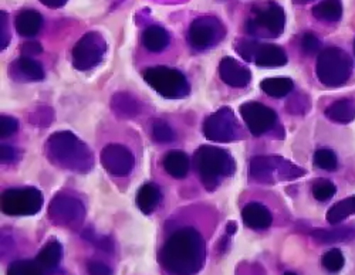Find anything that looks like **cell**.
Wrapping results in <instances>:
<instances>
[{"label": "cell", "instance_id": "obj_1", "mask_svg": "<svg viewBox=\"0 0 355 275\" xmlns=\"http://www.w3.org/2000/svg\"><path fill=\"white\" fill-rule=\"evenodd\" d=\"M162 267L172 275H195L206 261V246L202 234L192 227L175 231L159 253Z\"/></svg>", "mask_w": 355, "mask_h": 275}, {"label": "cell", "instance_id": "obj_2", "mask_svg": "<svg viewBox=\"0 0 355 275\" xmlns=\"http://www.w3.org/2000/svg\"><path fill=\"white\" fill-rule=\"evenodd\" d=\"M46 155L58 168L84 173L94 165L88 146L74 134L63 131L53 134L46 142Z\"/></svg>", "mask_w": 355, "mask_h": 275}, {"label": "cell", "instance_id": "obj_3", "mask_svg": "<svg viewBox=\"0 0 355 275\" xmlns=\"http://www.w3.org/2000/svg\"><path fill=\"white\" fill-rule=\"evenodd\" d=\"M195 169L208 190H215L222 177L232 176L234 172V159L227 150L203 145L196 149L193 155Z\"/></svg>", "mask_w": 355, "mask_h": 275}, {"label": "cell", "instance_id": "obj_4", "mask_svg": "<svg viewBox=\"0 0 355 275\" xmlns=\"http://www.w3.org/2000/svg\"><path fill=\"white\" fill-rule=\"evenodd\" d=\"M142 77L164 98L180 100L189 94L191 88L187 77L176 69L165 66L150 67L144 71Z\"/></svg>", "mask_w": 355, "mask_h": 275}, {"label": "cell", "instance_id": "obj_5", "mask_svg": "<svg viewBox=\"0 0 355 275\" xmlns=\"http://www.w3.org/2000/svg\"><path fill=\"white\" fill-rule=\"evenodd\" d=\"M352 73L349 55L337 47L325 48L317 60V77L327 87H340L347 82Z\"/></svg>", "mask_w": 355, "mask_h": 275}, {"label": "cell", "instance_id": "obj_6", "mask_svg": "<svg viewBox=\"0 0 355 275\" xmlns=\"http://www.w3.org/2000/svg\"><path fill=\"white\" fill-rule=\"evenodd\" d=\"M43 202V193L36 188H12L2 193L0 206L3 215L21 218L37 215Z\"/></svg>", "mask_w": 355, "mask_h": 275}, {"label": "cell", "instance_id": "obj_7", "mask_svg": "<svg viewBox=\"0 0 355 275\" xmlns=\"http://www.w3.org/2000/svg\"><path fill=\"white\" fill-rule=\"evenodd\" d=\"M107 53V43L97 32L84 35L73 47V66L80 71L97 67Z\"/></svg>", "mask_w": 355, "mask_h": 275}, {"label": "cell", "instance_id": "obj_8", "mask_svg": "<svg viewBox=\"0 0 355 275\" xmlns=\"http://www.w3.org/2000/svg\"><path fill=\"white\" fill-rule=\"evenodd\" d=\"M203 134L206 138L215 142H232L239 139L242 135L233 111L227 107L220 108L205 119Z\"/></svg>", "mask_w": 355, "mask_h": 275}, {"label": "cell", "instance_id": "obj_9", "mask_svg": "<svg viewBox=\"0 0 355 275\" xmlns=\"http://www.w3.org/2000/svg\"><path fill=\"white\" fill-rule=\"evenodd\" d=\"M286 15L282 6L269 3L260 6L254 12V17L248 23V32L253 36L269 35V37H279L284 32Z\"/></svg>", "mask_w": 355, "mask_h": 275}, {"label": "cell", "instance_id": "obj_10", "mask_svg": "<svg viewBox=\"0 0 355 275\" xmlns=\"http://www.w3.org/2000/svg\"><path fill=\"white\" fill-rule=\"evenodd\" d=\"M189 43L196 50L216 46L225 37L223 23L214 16H203L192 21L189 27Z\"/></svg>", "mask_w": 355, "mask_h": 275}, {"label": "cell", "instance_id": "obj_11", "mask_svg": "<svg viewBox=\"0 0 355 275\" xmlns=\"http://www.w3.org/2000/svg\"><path fill=\"white\" fill-rule=\"evenodd\" d=\"M295 169L286 159L276 157H256L250 162V175L253 179L263 183H273L277 179H293L299 175L291 173Z\"/></svg>", "mask_w": 355, "mask_h": 275}, {"label": "cell", "instance_id": "obj_12", "mask_svg": "<svg viewBox=\"0 0 355 275\" xmlns=\"http://www.w3.org/2000/svg\"><path fill=\"white\" fill-rule=\"evenodd\" d=\"M49 215L55 224L74 227L83 222L85 209L78 199L58 193L50 203Z\"/></svg>", "mask_w": 355, "mask_h": 275}, {"label": "cell", "instance_id": "obj_13", "mask_svg": "<svg viewBox=\"0 0 355 275\" xmlns=\"http://www.w3.org/2000/svg\"><path fill=\"white\" fill-rule=\"evenodd\" d=\"M239 111L248 130L254 136L268 134L276 125V121H277L276 112L272 108L266 107L260 103H256V101L245 103L241 105Z\"/></svg>", "mask_w": 355, "mask_h": 275}, {"label": "cell", "instance_id": "obj_14", "mask_svg": "<svg viewBox=\"0 0 355 275\" xmlns=\"http://www.w3.org/2000/svg\"><path fill=\"white\" fill-rule=\"evenodd\" d=\"M100 162L108 173L120 177L128 176L135 165V159L131 154V150L118 143L107 145L101 150Z\"/></svg>", "mask_w": 355, "mask_h": 275}, {"label": "cell", "instance_id": "obj_15", "mask_svg": "<svg viewBox=\"0 0 355 275\" xmlns=\"http://www.w3.org/2000/svg\"><path fill=\"white\" fill-rule=\"evenodd\" d=\"M219 77L222 81L234 88H245L252 81V73L233 57H225L219 63Z\"/></svg>", "mask_w": 355, "mask_h": 275}, {"label": "cell", "instance_id": "obj_16", "mask_svg": "<svg viewBox=\"0 0 355 275\" xmlns=\"http://www.w3.org/2000/svg\"><path fill=\"white\" fill-rule=\"evenodd\" d=\"M243 223L253 230H264L272 226L273 218L269 209L260 203H249L242 210Z\"/></svg>", "mask_w": 355, "mask_h": 275}, {"label": "cell", "instance_id": "obj_17", "mask_svg": "<svg viewBox=\"0 0 355 275\" xmlns=\"http://www.w3.org/2000/svg\"><path fill=\"white\" fill-rule=\"evenodd\" d=\"M253 63L259 67H282L287 64V54L276 44H259Z\"/></svg>", "mask_w": 355, "mask_h": 275}, {"label": "cell", "instance_id": "obj_18", "mask_svg": "<svg viewBox=\"0 0 355 275\" xmlns=\"http://www.w3.org/2000/svg\"><path fill=\"white\" fill-rule=\"evenodd\" d=\"M15 27L20 36L35 37L43 27V16L33 9L23 10L16 16Z\"/></svg>", "mask_w": 355, "mask_h": 275}, {"label": "cell", "instance_id": "obj_19", "mask_svg": "<svg viewBox=\"0 0 355 275\" xmlns=\"http://www.w3.org/2000/svg\"><path fill=\"white\" fill-rule=\"evenodd\" d=\"M62 257H63L62 244L55 238H51L44 244L39 256L36 257V261L44 269V272H47L50 269H54L58 264H60Z\"/></svg>", "mask_w": 355, "mask_h": 275}, {"label": "cell", "instance_id": "obj_20", "mask_svg": "<svg viewBox=\"0 0 355 275\" xmlns=\"http://www.w3.org/2000/svg\"><path fill=\"white\" fill-rule=\"evenodd\" d=\"M142 43L148 51H164L169 46V33L161 26H150L142 35Z\"/></svg>", "mask_w": 355, "mask_h": 275}, {"label": "cell", "instance_id": "obj_21", "mask_svg": "<svg viewBox=\"0 0 355 275\" xmlns=\"http://www.w3.org/2000/svg\"><path fill=\"white\" fill-rule=\"evenodd\" d=\"M164 168L175 179H184L189 172V158L184 152L172 150L164 158Z\"/></svg>", "mask_w": 355, "mask_h": 275}, {"label": "cell", "instance_id": "obj_22", "mask_svg": "<svg viewBox=\"0 0 355 275\" xmlns=\"http://www.w3.org/2000/svg\"><path fill=\"white\" fill-rule=\"evenodd\" d=\"M161 202V192L159 189L153 185V183H145L137 193V206L138 209L145 213V215H151V213L158 207Z\"/></svg>", "mask_w": 355, "mask_h": 275}, {"label": "cell", "instance_id": "obj_23", "mask_svg": "<svg viewBox=\"0 0 355 275\" xmlns=\"http://www.w3.org/2000/svg\"><path fill=\"white\" fill-rule=\"evenodd\" d=\"M325 116L334 122H338V124L351 122L352 119H355V101L344 98L333 103L327 109H325Z\"/></svg>", "mask_w": 355, "mask_h": 275}, {"label": "cell", "instance_id": "obj_24", "mask_svg": "<svg viewBox=\"0 0 355 275\" xmlns=\"http://www.w3.org/2000/svg\"><path fill=\"white\" fill-rule=\"evenodd\" d=\"M311 236L317 242H321V244L343 242V241H351L355 238V229L352 227H340V229H331V230L317 229L311 233Z\"/></svg>", "mask_w": 355, "mask_h": 275}, {"label": "cell", "instance_id": "obj_25", "mask_svg": "<svg viewBox=\"0 0 355 275\" xmlns=\"http://www.w3.org/2000/svg\"><path fill=\"white\" fill-rule=\"evenodd\" d=\"M294 84L291 78L287 77H275V78H266L260 82V88L263 93L273 98H283L291 93Z\"/></svg>", "mask_w": 355, "mask_h": 275}, {"label": "cell", "instance_id": "obj_26", "mask_svg": "<svg viewBox=\"0 0 355 275\" xmlns=\"http://www.w3.org/2000/svg\"><path fill=\"white\" fill-rule=\"evenodd\" d=\"M311 13L315 19L321 21H337L343 15V3L341 0H324L311 9Z\"/></svg>", "mask_w": 355, "mask_h": 275}, {"label": "cell", "instance_id": "obj_27", "mask_svg": "<svg viewBox=\"0 0 355 275\" xmlns=\"http://www.w3.org/2000/svg\"><path fill=\"white\" fill-rule=\"evenodd\" d=\"M111 108L118 116L132 118L139 112V103L127 93H116L111 100Z\"/></svg>", "mask_w": 355, "mask_h": 275}, {"label": "cell", "instance_id": "obj_28", "mask_svg": "<svg viewBox=\"0 0 355 275\" xmlns=\"http://www.w3.org/2000/svg\"><path fill=\"white\" fill-rule=\"evenodd\" d=\"M15 66L17 67L20 76L28 81H42L44 78V70L43 66L39 63L37 60L32 57H24L21 55Z\"/></svg>", "mask_w": 355, "mask_h": 275}, {"label": "cell", "instance_id": "obj_29", "mask_svg": "<svg viewBox=\"0 0 355 275\" xmlns=\"http://www.w3.org/2000/svg\"><path fill=\"white\" fill-rule=\"evenodd\" d=\"M352 215H355V196L344 199L334 204L327 213V222L330 224H337Z\"/></svg>", "mask_w": 355, "mask_h": 275}, {"label": "cell", "instance_id": "obj_30", "mask_svg": "<svg viewBox=\"0 0 355 275\" xmlns=\"http://www.w3.org/2000/svg\"><path fill=\"white\" fill-rule=\"evenodd\" d=\"M44 269L39 265V263L31 260L15 261L9 265L6 275H44Z\"/></svg>", "mask_w": 355, "mask_h": 275}, {"label": "cell", "instance_id": "obj_31", "mask_svg": "<svg viewBox=\"0 0 355 275\" xmlns=\"http://www.w3.org/2000/svg\"><path fill=\"white\" fill-rule=\"evenodd\" d=\"M337 189L331 180L318 179L313 183V196L318 202H327L336 195Z\"/></svg>", "mask_w": 355, "mask_h": 275}, {"label": "cell", "instance_id": "obj_32", "mask_svg": "<svg viewBox=\"0 0 355 275\" xmlns=\"http://www.w3.org/2000/svg\"><path fill=\"white\" fill-rule=\"evenodd\" d=\"M314 163L322 170H336L338 166L337 157L330 149H318L314 154Z\"/></svg>", "mask_w": 355, "mask_h": 275}, {"label": "cell", "instance_id": "obj_33", "mask_svg": "<svg viewBox=\"0 0 355 275\" xmlns=\"http://www.w3.org/2000/svg\"><path fill=\"white\" fill-rule=\"evenodd\" d=\"M151 134H153V138H154L157 142H161V143L172 142L173 138H175V134H173L172 128L166 124V122H164V121H161V119H155V121L153 122Z\"/></svg>", "mask_w": 355, "mask_h": 275}, {"label": "cell", "instance_id": "obj_34", "mask_svg": "<svg viewBox=\"0 0 355 275\" xmlns=\"http://www.w3.org/2000/svg\"><path fill=\"white\" fill-rule=\"evenodd\" d=\"M321 264L329 272H338L344 267V256L340 250L333 249L322 256Z\"/></svg>", "mask_w": 355, "mask_h": 275}, {"label": "cell", "instance_id": "obj_35", "mask_svg": "<svg viewBox=\"0 0 355 275\" xmlns=\"http://www.w3.org/2000/svg\"><path fill=\"white\" fill-rule=\"evenodd\" d=\"M19 131V121L9 115L0 116V136L8 138Z\"/></svg>", "mask_w": 355, "mask_h": 275}, {"label": "cell", "instance_id": "obj_36", "mask_svg": "<svg viewBox=\"0 0 355 275\" xmlns=\"http://www.w3.org/2000/svg\"><path fill=\"white\" fill-rule=\"evenodd\" d=\"M257 46H259V43H256L253 40H245L243 39V40H239L238 43H236V51H238V54L241 57H243L245 60L253 61Z\"/></svg>", "mask_w": 355, "mask_h": 275}, {"label": "cell", "instance_id": "obj_37", "mask_svg": "<svg viewBox=\"0 0 355 275\" xmlns=\"http://www.w3.org/2000/svg\"><path fill=\"white\" fill-rule=\"evenodd\" d=\"M0 48L5 50L9 44L10 35H9V28H8V13L6 12H0Z\"/></svg>", "mask_w": 355, "mask_h": 275}, {"label": "cell", "instance_id": "obj_38", "mask_svg": "<svg viewBox=\"0 0 355 275\" xmlns=\"http://www.w3.org/2000/svg\"><path fill=\"white\" fill-rule=\"evenodd\" d=\"M302 47L304 50V53L307 54H314L320 50V40L311 35V33H307L303 36V40H302Z\"/></svg>", "mask_w": 355, "mask_h": 275}, {"label": "cell", "instance_id": "obj_39", "mask_svg": "<svg viewBox=\"0 0 355 275\" xmlns=\"http://www.w3.org/2000/svg\"><path fill=\"white\" fill-rule=\"evenodd\" d=\"M87 269L90 275H112L111 268L101 261H90L87 265Z\"/></svg>", "mask_w": 355, "mask_h": 275}, {"label": "cell", "instance_id": "obj_40", "mask_svg": "<svg viewBox=\"0 0 355 275\" xmlns=\"http://www.w3.org/2000/svg\"><path fill=\"white\" fill-rule=\"evenodd\" d=\"M0 159L2 163H12L17 159V150L9 145H2L0 148Z\"/></svg>", "mask_w": 355, "mask_h": 275}, {"label": "cell", "instance_id": "obj_41", "mask_svg": "<svg viewBox=\"0 0 355 275\" xmlns=\"http://www.w3.org/2000/svg\"><path fill=\"white\" fill-rule=\"evenodd\" d=\"M43 51L42 44L36 43V42H31V43H26L21 46V55L24 57H35L37 54H40Z\"/></svg>", "mask_w": 355, "mask_h": 275}, {"label": "cell", "instance_id": "obj_42", "mask_svg": "<svg viewBox=\"0 0 355 275\" xmlns=\"http://www.w3.org/2000/svg\"><path fill=\"white\" fill-rule=\"evenodd\" d=\"M40 2L50 9H58L63 8L67 3V0H40Z\"/></svg>", "mask_w": 355, "mask_h": 275}, {"label": "cell", "instance_id": "obj_43", "mask_svg": "<svg viewBox=\"0 0 355 275\" xmlns=\"http://www.w3.org/2000/svg\"><path fill=\"white\" fill-rule=\"evenodd\" d=\"M234 231H236V223H234V222H233V223L230 222V223L227 224V233L232 234V233H234Z\"/></svg>", "mask_w": 355, "mask_h": 275}, {"label": "cell", "instance_id": "obj_44", "mask_svg": "<svg viewBox=\"0 0 355 275\" xmlns=\"http://www.w3.org/2000/svg\"><path fill=\"white\" fill-rule=\"evenodd\" d=\"M307 2H310V0H299V3H307Z\"/></svg>", "mask_w": 355, "mask_h": 275}, {"label": "cell", "instance_id": "obj_45", "mask_svg": "<svg viewBox=\"0 0 355 275\" xmlns=\"http://www.w3.org/2000/svg\"><path fill=\"white\" fill-rule=\"evenodd\" d=\"M284 275H297V274H294V272H286Z\"/></svg>", "mask_w": 355, "mask_h": 275}, {"label": "cell", "instance_id": "obj_46", "mask_svg": "<svg viewBox=\"0 0 355 275\" xmlns=\"http://www.w3.org/2000/svg\"><path fill=\"white\" fill-rule=\"evenodd\" d=\"M354 50H355V42H354Z\"/></svg>", "mask_w": 355, "mask_h": 275}]
</instances>
